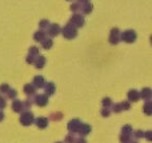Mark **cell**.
I'll use <instances>...</instances> for the list:
<instances>
[{"instance_id":"cell-27","label":"cell","mask_w":152,"mask_h":143,"mask_svg":"<svg viewBox=\"0 0 152 143\" xmlns=\"http://www.w3.org/2000/svg\"><path fill=\"white\" fill-rule=\"evenodd\" d=\"M16 95H18V91H16V90H12V88H10V90L7 91V96H8L10 99L16 98Z\"/></svg>"},{"instance_id":"cell-30","label":"cell","mask_w":152,"mask_h":143,"mask_svg":"<svg viewBox=\"0 0 152 143\" xmlns=\"http://www.w3.org/2000/svg\"><path fill=\"white\" fill-rule=\"evenodd\" d=\"M112 111L113 112H116V114H118V112H120L121 111V107H120V103H116V104H112Z\"/></svg>"},{"instance_id":"cell-41","label":"cell","mask_w":152,"mask_h":143,"mask_svg":"<svg viewBox=\"0 0 152 143\" xmlns=\"http://www.w3.org/2000/svg\"><path fill=\"white\" fill-rule=\"evenodd\" d=\"M3 119H4V112H1V111H0V122H1Z\"/></svg>"},{"instance_id":"cell-33","label":"cell","mask_w":152,"mask_h":143,"mask_svg":"<svg viewBox=\"0 0 152 143\" xmlns=\"http://www.w3.org/2000/svg\"><path fill=\"white\" fill-rule=\"evenodd\" d=\"M110 114H111V110L110 109H102V117L107 118V117H110Z\"/></svg>"},{"instance_id":"cell-16","label":"cell","mask_w":152,"mask_h":143,"mask_svg":"<svg viewBox=\"0 0 152 143\" xmlns=\"http://www.w3.org/2000/svg\"><path fill=\"white\" fill-rule=\"evenodd\" d=\"M12 110L15 112H23V102L15 99V100L12 102Z\"/></svg>"},{"instance_id":"cell-2","label":"cell","mask_w":152,"mask_h":143,"mask_svg":"<svg viewBox=\"0 0 152 143\" xmlns=\"http://www.w3.org/2000/svg\"><path fill=\"white\" fill-rule=\"evenodd\" d=\"M35 122V117L31 111H24L20 115V123L23 126H31Z\"/></svg>"},{"instance_id":"cell-38","label":"cell","mask_w":152,"mask_h":143,"mask_svg":"<svg viewBox=\"0 0 152 143\" xmlns=\"http://www.w3.org/2000/svg\"><path fill=\"white\" fill-rule=\"evenodd\" d=\"M26 60H27V63H28V64H34L35 58H34V56H31V55H28V56H27Z\"/></svg>"},{"instance_id":"cell-28","label":"cell","mask_w":152,"mask_h":143,"mask_svg":"<svg viewBox=\"0 0 152 143\" xmlns=\"http://www.w3.org/2000/svg\"><path fill=\"white\" fill-rule=\"evenodd\" d=\"M61 118H63L61 112H52V114H51V119H53V120H60Z\"/></svg>"},{"instance_id":"cell-15","label":"cell","mask_w":152,"mask_h":143,"mask_svg":"<svg viewBox=\"0 0 152 143\" xmlns=\"http://www.w3.org/2000/svg\"><path fill=\"white\" fill-rule=\"evenodd\" d=\"M127 96H128V100L129 102H137L140 99L139 91H136V90H129L128 94H127Z\"/></svg>"},{"instance_id":"cell-7","label":"cell","mask_w":152,"mask_h":143,"mask_svg":"<svg viewBox=\"0 0 152 143\" xmlns=\"http://www.w3.org/2000/svg\"><path fill=\"white\" fill-rule=\"evenodd\" d=\"M120 42V31L118 28H112L110 34V43L111 44H118Z\"/></svg>"},{"instance_id":"cell-35","label":"cell","mask_w":152,"mask_h":143,"mask_svg":"<svg viewBox=\"0 0 152 143\" xmlns=\"http://www.w3.org/2000/svg\"><path fill=\"white\" fill-rule=\"evenodd\" d=\"M75 136L74 135H72V134H71V135H67L66 136V143H75Z\"/></svg>"},{"instance_id":"cell-19","label":"cell","mask_w":152,"mask_h":143,"mask_svg":"<svg viewBox=\"0 0 152 143\" xmlns=\"http://www.w3.org/2000/svg\"><path fill=\"white\" fill-rule=\"evenodd\" d=\"M81 10H83L84 15H89V13L92 12V10H94V5H92L91 3H86V4L81 7Z\"/></svg>"},{"instance_id":"cell-39","label":"cell","mask_w":152,"mask_h":143,"mask_svg":"<svg viewBox=\"0 0 152 143\" xmlns=\"http://www.w3.org/2000/svg\"><path fill=\"white\" fill-rule=\"evenodd\" d=\"M75 143H87V141L83 138V136H81V138H76L75 139Z\"/></svg>"},{"instance_id":"cell-1","label":"cell","mask_w":152,"mask_h":143,"mask_svg":"<svg viewBox=\"0 0 152 143\" xmlns=\"http://www.w3.org/2000/svg\"><path fill=\"white\" fill-rule=\"evenodd\" d=\"M60 34H63V36L66 37V39H68V40L75 39V37L77 36V28H75L71 23H67L66 26H64V28L61 29Z\"/></svg>"},{"instance_id":"cell-4","label":"cell","mask_w":152,"mask_h":143,"mask_svg":"<svg viewBox=\"0 0 152 143\" xmlns=\"http://www.w3.org/2000/svg\"><path fill=\"white\" fill-rule=\"evenodd\" d=\"M69 23H71L75 28H80V27L84 26L86 21H84L83 15H80V13H74V15L71 16V19H69Z\"/></svg>"},{"instance_id":"cell-34","label":"cell","mask_w":152,"mask_h":143,"mask_svg":"<svg viewBox=\"0 0 152 143\" xmlns=\"http://www.w3.org/2000/svg\"><path fill=\"white\" fill-rule=\"evenodd\" d=\"M8 90H10V86H8V84H1V86H0V92L7 94Z\"/></svg>"},{"instance_id":"cell-42","label":"cell","mask_w":152,"mask_h":143,"mask_svg":"<svg viewBox=\"0 0 152 143\" xmlns=\"http://www.w3.org/2000/svg\"><path fill=\"white\" fill-rule=\"evenodd\" d=\"M128 143H137V142H135V141H129Z\"/></svg>"},{"instance_id":"cell-13","label":"cell","mask_w":152,"mask_h":143,"mask_svg":"<svg viewBox=\"0 0 152 143\" xmlns=\"http://www.w3.org/2000/svg\"><path fill=\"white\" fill-rule=\"evenodd\" d=\"M45 63H47V60H45V58L44 56H42V55H39V56H36L35 58V62H34V64H35V67L36 68H43V67L45 66Z\"/></svg>"},{"instance_id":"cell-20","label":"cell","mask_w":152,"mask_h":143,"mask_svg":"<svg viewBox=\"0 0 152 143\" xmlns=\"http://www.w3.org/2000/svg\"><path fill=\"white\" fill-rule=\"evenodd\" d=\"M42 43V47L44 48V50H50L51 47H52V44H53V42H52V39H48V37H45L43 42H40Z\"/></svg>"},{"instance_id":"cell-9","label":"cell","mask_w":152,"mask_h":143,"mask_svg":"<svg viewBox=\"0 0 152 143\" xmlns=\"http://www.w3.org/2000/svg\"><path fill=\"white\" fill-rule=\"evenodd\" d=\"M80 125H81L80 119L75 118V119H72V120H69V122H68V130L71 131V133H77V130H79V127H80Z\"/></svg>"},{"instance_id":"cell-10","label":"cell","mask_w":152,"mask_h":143,"mask_svg":"<svg viewBox=\"0 0 152 143\" xmlns=\"http://www.w3.org/2000/svg\"><path fill=\"white\" fill-rule=\"evenodd\" d=\"M43 88H44V91H45L44 95H47V96L53 95V94H55V91H56V86H55V83H52V82L45 83Z\"/></svg>"},{"instance_id":"cell-12","label":"cell","mask_w":152,"mask_h":143,"mask_svg":"<svg viewBox=\"0 0 152 143\" xmlns=\"http://www.w3.org/2000/svg\"><path fill=\"white\" fill-rule=\"evenodd\" d=\"M77 133L80 134L81 136L88 135V134L91 133V126H89V125H86V123H81L80 127H79V130H77Z\"/></svg>"},{"instance_id":"cell-32","label":"cell","mask_w":152,"mask_h":143,"mask_svg":"<svg viewBox=\"0 0 152 143\" xmlns=\"http://www.w3.org/2000/svg\"><path fill=\"white\" fill-rule=\"evenodd\" d=\"M120 107H121V110H129L131 109V104H129V102H121Z\"/></svg>"},{"instance_id":"cell-6","label":"cell","mask_w":152,"mask_h":143,"mask_svg":"<svg viewBox=\"0 0 152 143\" xmlns=\"http://www.w3.org/2000/svg\"><path fill=\"white\" fill-rule=\"evenodd\" d=\"M61 32V27L59 26L58 23H52V24H50V27H48V29H47V34L50 35L51 37H55V36H58L59 34Z\"/></svg>"},{"instance_id":"cell-17","label":"cell","mask_w":152,"mask_h":143,"mask_svg":"<svg viewBox=\"0 0 152 143\" xmlns=\"http://www.w3.org/2000/svg\"><path fill=\"white\" fill-rule=\"evenodd\" d=\"M34 39H35V42H43L45 39V31H42V29L36 31L34 34Z\"/></svg>"},{"instance_id":"cell-36","label":"cell","mask_w":152,"mask_h":143,"mask_svg":"<svg viewBox=\"0 0 152 143\" xmlns=\"http://www.w3.org/2000/svg\"><path fill=\"white\" fill-rule=\"evenodd\" d=\"M134 135H135V138H136V139H139V138H143V136H144V133L139 130V131H135Z\"/></svg>"},{"instance_id":"cell-3","label":"cell","mask_w":152,"mask_h":143,"mask_svg":"<svg viewBox=\"0 0 152 143\" xmlns=\"http://www.w3.org/2000/svg\"><path fill=\"white\" fill-rule=\"evenodd\" d=\"M136 37H137V35L134 29H127L123 34H120V39L126 43H134L136 40Z\"/></svg>"},{"instance_id":"cell-44","label":"cell","mask_w":152,"mask_h":143,"mask_svg":"<svg viewBox=\"0 0 152 143\" xmlns=\"http://www.w3.org/2000/svg\"><path fill=\"white\" fill-rule=\"evenodd\" d=\"M58 143H61V142H58Z\"/></svg>"},{"instance_id":"cell-26","label":"cell","mask_w":152,"mask_h":143,"mask_svg":"<svg viewBox=\"0 0 152 143\" xmlns=\"http://www.w3.org/2000/svg\"><path fill=\"white\" fill-rule=\"evenodd\" d=\"M69 10H71L72 12H75V13H76L79 10H81V4H80L79 1H76V3H74V4L71 5V8H69Z\"/></svg>"},{"instance_id":"cell-18","label":"cell","mask_w":152,"mask_h":143,"mask_svg":"<svg viewBox=\"0 0 152 143\" xmlns=\"http://www.w3.org/2000/svg\"><path fill=\"white\" fill-rule=\"evenodd\" d=\"M35 90H36V88H35L32 84H24V87H23V91L29 96V98H31L32 95H35Z\"/></svg>"},{"instance_id":"cell-25","label":"cell","mask_w":152,"mask_h":143,"mask_svg":"<svg viewBox=\"0 0 152 143\" xmlns=\"http://www.w3.org/2000/svg\"><path fill=\"white\" fill-rule=\"evenodd\" d=\"M121 134H123V135H131L132 134V127L129 125L123 126V128H121Z\"/></svg>"},{"instance_id":"cell-37","label":"cell","mask_w":152,"mask_h":143,"mask_svg":"<svg viewBox=\"0 0 152 143\" xmlns=\"http://www.w3.org/2000/svg\"><path fill=\"white\" fill-rule=\"evenodd\" d=\"M144 136H145V139H147L148 142L152 141V133H151V131H147V133H144Z\"/></svg>"},{"instance_id":"cell-23","label":"cell","mask_w":152,"mask_h":143,"mask_svg":"<svg viewBox=\"0 0 152 143\" xmlns=\"http://www.w3.org/2000/svg\"><path fill=\"white\" fill-rule=\"evenodd\" d=\"M28 55L34 56V58H36V56H39V48L35 47V45H32V47H29L28 50Z\"/></svg>"},{"instance_id":"cell-21","label":"cell","mask_w":152,"mask_h":143,"mask_svg":"<svg viewBox=\"0 0 152 143\" xmlns=\"http://www.w3.org/2000/svg\"><path fill=\"white\" fill-rule=\"evenodd\" d=\"M144 114L145 115H151L152 114V102L151 100L145 102V104H144Z\"/></svg>"},{"instance_id":"cell-11","label":"cell","mask_w":152,"mask_h":143,"mask_svg":"<svg viewBox=\"0 0 152 143\" xmlns=\"http://www.w3.org/2000/svg\"><path fill=\"white\" fill-rule=\"evenodd\" d=\"M35 125L37 126L39 128H45L48 126V118H45V117H39V118H36L35 119Z\"/></svg>"},{"instance_id":"cell-40","label":"cell","mask_w":152,"mask_h":143,"mask_svg":"<svg viewBox=\"0 0 152 143\" xmlns=\"http://www.w3.org/2000/svg\"><path fill=\"white\" fill-rule=\"evenodd\" d=\"M77 1L80 3V4H81V3H83V4H86V3H89V0H77Z\"/></svg>"},{"instance_id":"cell-5","label":"cell","mask_w":152,"mask_h":143,"mask_svg":"<svg viewBox=\"0 0 152 143\" xmlns=\"http://www.w3.org/2000/svg\"><path fill=\"white\" fill-rule=\"evenodd\" d=\"M34 103H36V106L39 107H44L48 104V96L44 94H37L34 98Z\"/></svg>"},{"instance_id":"cell-8","label":"cell","mask_w":152,"mask_h":143,"mask_svg":"<svg viewBox=\"0 0 152 143\" xmlns=\"http://www.w3.org/2000/svg\"><path fill=\"white\" fill-rule=\"evenodd\" d=\"M44 84H45V80L42 75H36V76H34V79H32V86H34L35 88H43Z\"/></svg>"},{"instance_id":"cell-24","label":"cell","mask_w":152,"mask_h":143,"mask_svg":"<svg viewBox=\"0 0 152 143\" xmlns=\"http://www.w3.org/2000/svg\"><path fill=\"white\" fill-rule=\"evenodd\" d=\"M102 104H103V109H111V106H112V100H111V98H104L102 100Z\"/></svg>"},{"instance_id":"cell-22","label":"cell","mask_w":152,"mask_h":143,"mask_svg":"<svg viewBox=\"0 0 152 143\" xmlns=\"http://www.w3.org/2000/svg\"><path fill=\"white\" fill-rule=\"evenodd\" d=\"M50 21L47 20V19H43V20H40V23H39V27H40V29H42V31H47L48 29V27H50Z\"/></svg>"},{"instance_id":"cell-14","label":"cell","mask_w":152,"mask_h":143,"mask_svg":"<svg viewBox=\"0 0 152 143\" xmlns=\"http://www.w3.org/2000/svg\"><path fill=\"white\" fill-rule=\"evenodd\" d=\"M139 96H140V98H143V99H145V100L148 102V100L151 99V96H152V91H151V88H148V87L143 88V90L139 92Z\"/></svg>"},{"instance_id":"cell-43","label":"cell","mask_w":152,"mask_h":143,"mask_svg":"<svg viewBox=\"0 0 152 143\" xmlns=\"http://www.w3.org/2000/svg\"><path fill=\"white\" fill-rule=\"evenodd\" d=\"M68 1H72V0H68Z\"/></svg>"},{"instance_id":"cell-31","label":"cell","mask_w":152,"mask_h":143,"mask_svg":"<svg viewBox=\"0 0 152 143\" xmlns=\"http://www.w3.org/2000/svg\"><path fill=\"white\" fill-rule=\"evenodd\" d=\"M5 106H7V100H5V98L0 96V111H1V110H4Z\"/></svg>"},{"instance_id":"cell-29","label":"cell","mask_w":152,"mask_h":143,"mask_svg":"<svg viewBox=\"0 0 152 143\" xmlns=\"http://www.w3.org/2000/svg\"><path fill=\"white\" fill-rule=\"evenodd\" d=\"M131 141V135H123V134H120V142L121 143H128Z\"/></svg>"}]
</instances>
